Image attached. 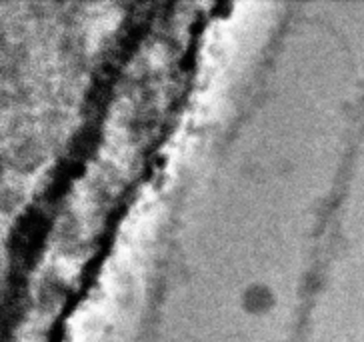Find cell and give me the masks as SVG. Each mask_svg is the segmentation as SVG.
I'll return each instance as SVG.
<instances>
[{
  "instance_id": "obj_1",
  "label": "cell",
  "mask_w": 364,
  "mask_h": 342,
  "mask_svg": "<svg viewBox=\"0 0 364 342\" xmlns=\"http://www.w3.org/2000/svg\"><path fill=\"white\" fill-rule=\"evenodd\" d=\"M272 304V294L267 287H250L245 292V306L248 310H264Z\"/></svg>"
}]
</instances>
